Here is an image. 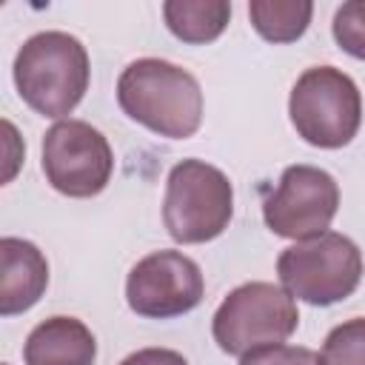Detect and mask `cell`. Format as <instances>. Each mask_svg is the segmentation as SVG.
Here are the masks:
<instances>
[{
	"label": "cell",
	"mask_w": 365,
	"mask_h": 365,
	"mask_svg": "<svg viewBox=\"0 0 365 365\" xmlns=\"http://www.w3.org/2000/svg\"><path fill=\"white\" fill-rule=\"evenodd\" d=\"M117 103L134 123L168 140H185L197 134L202 123V91L197 77L160 57H140L123 68Z\"/></svg>",
	"instance_id": "cell-1"
},
{
	"label": "cell",
	"mask_w": 365,
	"mask_h": 365,
	"mask_svg": "<svg viewBox=\"0 0 365 365\" xmlns=\"http://www.w3.org/2000/svg\"><path fill=\"white\" fill-rule=\"evenodd\" d=\"M88 51L68 31H37L14 57L17 94L43 117L60 120L71 114L88 91Z\"/></svg>",
	"instance_id": "cell-2"
},
{
	"label": "cell",
	"mask_w": 365,
	"mask_h": 365,
	"mask_svg": "<svg viewBox=\"0 0 365 365\" xmlns=\"http://www.w3.org/2000/svg\"><path fill=\"white\" fill-rule=\"evenodd\" d=\"M234 217L231 180L205 160H182L168 171L163 222L174 242L197 245L217 240Z\"/></svg>",
	"instance_id": "cell-3"
},
{
	"label": "cell",
	"mask_w": 365,
	"mask_h": 365,
	"mask_svg": "<svg viewBox=\"0 0 365 365\" xmlns=\"http://www.w3.org/2000/svg\"><path fill=\"white\" fill-rule=\"evenodd\" d=\"M297 134L317 148L348 145L362 123V94L356 83L334 66L305 68L288 97Z\"/></svg>",
	"instance_id": "cell-4"
},
{
	"label": "cell",
	"mask_w": 365,
	"mask_h": 365,
	"mask_svg": "<svg viewBox=\"0 0 365 365\" xmlns=\"http://www.w3.org/2000/svg\"><path fill=\"white\" fill-rule=\"evenodd\" d=\"M282 288L308 305H334L351 297L362 279V254L345 234L325 231L288 245L277 257Z\"/></svg>",
	"instance_id": "cell-5"
},
{
	"label": "cell",
	"mask_w": 365,
	"mask_h": 365,
	"mask_svg": "<svg viewBox=\"0 0 365 365\" xmlns=\"http://www.w3.org/2000/svg\"><path fill=\"white\" fill-rule=\"evenodd\" d=\"M299 325L294 297L274 282L237 285L214 311L211 334L220 351L242 356L262 345L285 342Z\"/></svg>",
	"instance_id": "cell-6"
},
{
	"label": "cell",
	"mask_w": 365,
	"mask_h": 365,
	"mask_svg": "<svg viewBox=\"0 0 365 365\" xmlns=\"http://www.w3.org/2000/svg\"><path fill=\"white\" fill-rule=\"evenodd\" d=\"M114 171V154L103 131L86 120H60L43 134V174L66 197H97Z\"/></svg>",
	"instance_id": "cell-7"
},
{
	"label": "cell",
	"mask_w": 365,
	"mask_h": 365,
	"mask_svg": "<svg viewBox=\"0 0 365 365\" xmlns=\"http://www.w3.org/2000/svg\"><path fill=\"white\" fill-rule=\"evenodd\" d=\"M339 208L336 180L317 165H288L262 202L265 225L285 240H311L328 231Z\"/></svg>",
	"instance_id": "cell-8"
},
{
	"label": "cell",
	"mask_w": 365,
	"mask_h": 365,
	"mask_svg": "<svg viewBox=\"0 0 365 365\" xmlns=\"http://www.w3.org/2000/svg\"><path fill=\"white\" fill-rule=\"evenodd\" d=\"M202 271L182 251H154L143 257L125 279V302L145 319L182 317L202 302Z\"/></svg>",
	"instance_id": "cell-9"
},
{
	"label": "cell",
	"mask_w": 365,
	"mask_h": 365,
	"mask_svg": "<svg viewBox=\"0 0 365 365\" xmlns=\"http://www.w3.org/2000/svg\"><path fill=\"white\" fill-rule=\"evenodd\" d=\"M48 285V262L43 251L20 237L0 240V314L29 311Z\"/></svg>",
	"instance_id": "cell-10"
},
{
	"label": "cell",
	"mask_w": 365,
	"mask_h": 365,
	"mask_svg": "<svg viewBox=\"0 0 365 365\" xmlns=\"http://www.w3.org/2000/svg\"><path fill=\"white\" fill-rule=\"evenodd\" d=\"M23 359L26 365H94L97 339L77 317H48L26 336Z\"/></svg>",
	"instance_id": "cell-11"
},
{
	"label": "cell",
	"mask_w": 365,
	"mask_h": 365,
	"mask_svg": "<svg viewBox=\"0 0 365 365\" xmlns=\"http://www.w3.org/2000/svg\"><path fill=\"white\" fill-rule=\"evenodd\" d=\"M163 17L168 31L191 46H202L217 40L228 20H231V3L225 0H165Z\"/></svg>",
	"instance_id": "cell-12"
},
{
	"label": "cell",
	"mask_w": 365,
	"mask_h": 365,
	"mask_svg": "<svg viewBox=\"0 0 365 365\" xmlns=\"http://www.w3.org/2000/svg\"><path fill=\"white\" fill-rule=\"evenodd\" d=\"M314 14L311 0H251L248 17L268 43H294L305 34Z\"/></svg>",
	"instance_id": "cell-13"
},
{
	"label": "cell",
	"mask_w": 365,
	"mask_h": 365,
	"mask_svg": "<svg viewBox=\"0 0 365 365\" xmlns=\"http://www.w3.org/2000/svg\"><path fill=\"white\" fill-rule=\"evenodd\" d=\"M319 365H365V317H354L328 331Z\"/></svg>",
	"instance_id": "cell-14"
},
{
	"label": "cell",
	"mask_w": 365,
	"mask_h": 365,
	"mask_svg": "<svg viewBox=\"0 0 365 365\" xmlns=\"http://www.w3.org/2000/svg\"><path fill=\"white\" fill-rule=\"evenodd\" d=\"M334 40L345 54L365 60V0H348L336 9Z\"/></svg>",
	"instance_id": "cell-15"
},
{
	"label": "cell",
	"mask_w": 365,
	"mask_h": 365,
	"mask_svg": "<svg viewBox=\"0 0 365 365\" xmlns=\"http://www.w3.org/2000/svg\"><path fill=\"white\" fill-rule=\"evenodd\" d=\"M237 365H319V354L302 345L277 342V345H262L242 354Z\"/></svg>",
	"instance_id": "cell-16"
},
{
	"label": "cell",
	"mask_w": 365,
	"mask_h": 365,
	"mask_svg": "<svg viewBox=\"0 0 365 365\" xmlns=\"http://www.w3.org/2000/svg\"><path fill=\"white\" fill-rule=\"evenodd\" d=\"M120 365H188V359L171 348H140L128 354Z\"/></svg>",
	"instance_id": "cell-17"
},
{
	"label": "cell",
	"mask_w": 365,
	"mask_h": 365,
	"mask_svg": "<svg viewBox=\"0 0 365 365\" xmlns=\"http://www.w3.org/2000/svg\"><path fill=\"white\" fill-rule=\"evenodd\" d=\"M3 365H9V362H3Z\"/></svg>",
	"instance_id": "cell-18"
}]
</instances>
